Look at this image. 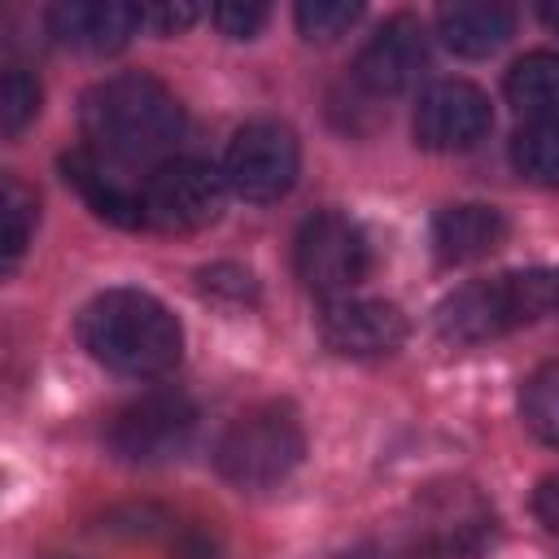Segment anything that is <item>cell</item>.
Wrapping results in <instances>:
<instances>
[{"label":"cell","mask_w":559,"mask_h":559,"mask_svg":"<svg viewBox=\"0 0 559 559\" xmlns=\"http://www.w3.org/2000/svg\"><path fill=\"white\" fill-rule=\"evenodd\" d=\"M79 127L87 148L118 166H162L183 140V105L153 74H114L83 96Z\"/></svg>","instance_id":"cell-1"},{"label":"cell","mask_w":559,"mask_h":559,"mask_svg":"<svg viewBox=\"0 0 559 559\" xmlns=\"http://www.w3.org/2000/svg\"><path fill=\"white\" fill-rule=\"evenodd\" d=\"M79 345L118 376H166L183 354L179 319L144 288H105L79 310Z\"/></svg>","instance_id":"cell-2"},{"label":"cell","mask_w":559,"mask_h":559,"mask_svg":"<svg viewBox=\"0 0 559 559\" xmlns=\"http://www.w3.org/2000/svg\"><path fill=\"white\" fill-rule=\"evenodd\" d=\"M550 314H559V271L528 266L454 288L437 306V332L450 345H485Z\"/></svg>","instance_id":"cell-3"},{"label":"cell","mask_w":559,"mask_h":559,"mask_svg":"<svg viewBox=\"0 0 559 559\" xmlns=\"http://www.w3.org/2000/svg\"><path fill=\"white\" fill-rule=\"evenodd\" d=\"M306 454V432H301V419L293 415V406L284 402H262V406H249L240 411L218 445H214V467L227 485L236 489H271L280 480L293 476V467L301 463Z\"/></svg>","instance_id":"cell-4"},{"label":"cell","mask_w":559,"mask_h":559,"mask_svg":"<svg viewBox=\"0 0 559 559\" xmlns=\"http://www.w3.org/2000/svg\"><path fill=\"white\" fill-rule=\"evenodd\" d=\"M493 507L459 480L428 485L415 498V520L402 533L419 559H480L493 546Z\"/></svg>","instance_id":"cell-5"},{"label":"cell","mask_w":559,"mask_h":559,"mask_svg":"<svg viewBox=\"0 0 559 559\" xmlns=\"http://www.w3.org/2000/svg\"><path fill=\"white\" fill-rule=\"evenodd\" d=\"M192 432H197L192 397L179 389H148L114 411V419L105 424V445L122 463L153 467L183 454Z\"/></svg>","instance_id":"cell-6"},{"label":"cell","mask_w":559,"mask_h":559,"mask_svg":"<svg viewBox=\"0 0 559 559\" xmlns=\"http://www.w3.org/2000/svg\"><path fill=\"white\" fill-rule=\"evenodd\" d=\"M297 280L319 297H345L371 271V245L362 227L336 210L310 214L293 240Z\"/></svg>","instance_id":"cell-7"},{"label":"cell","mask_w":559,"mask_h":559,"mask_svg":"<svg viewBox=\"0 0 559 559\" xmlns=\"http://www.w3.org/2000/svg\"><path fill=\"white\" fill-rule=\"evenodd\" d=\"M297 170H301L297 135H293V127H284L275 118L245 122L231 135L227 157H223L227 188L240 201H253V205H266V201L288 197V188L297 183Z\"/></svg>","instance_id":"cell-8"},{"label":"cell","mask_w":559,"mask_h":559,"mask_svg":"<svg viewBox=\"0 0 559 559\" xmlns=\"http://www.w3.org/2000/svg\"><path fill=\"white\" fill-rule=\"evenodd\" d=\"M227 179L201 157H170L144 175V227L201 231L218 218Z\"/></svg>","instance_id":"cell-9"},{"label":"cell","mask_w":559,"mask_h":559,"mask_svg":"<svg viewBox=\"0 0 559 559\" xmlns=\"http://www.w3.org/2000/svg\"><path fill=\"white\" fill-rule=\"evenodd\" d=\"M489 127H493L489 96L467 79H437L432 87H424L415 118H411L415 144L432 148V153L476 148L489 135Z\"/></svg>","instance_id":"cell-10"},{"label":"cell","mask_w":559,"mask_h":559,"mask_svg":"<svg viewBox=\"0 0 559 559\" xmlns=\"http://www.w3.org/2000/svg\"><path fill=\"white\" fill-rule=\"evenodd\" d=\"M319 341L341 358H380L406 341V314L384 297H328L319 310Z\"/></svg>","instance_id":"cell-11"},{"label":"cell","mask_w":559,"mask_h":559,"mask_svg":"<svg viewBox=\"0 0 559 559\" xmlns=\"http://www.w3.org/2000/svg\"><path fill=\"white\" fill-rule=\"evenodd\" d=\"M424 66H428V35L415 17L397 13L362 44V52L354 61V79L376 96H397V92L415 87Z\"/></svg>","instance_id":"cell-12"},{"label":"cell","mask_w":559,"mask_h":559,"mask_svg":"<svg viewBox=\"0 0 559 559\" xmlns=\"http://www.w3.org/2000/svg\"><path fill=\"white\" fill-rule=\"evenodd\" d=\"M61 175L96 218L114 227H144V183H131L127 166L100 157L96 148H74L61 157Z\"/></svg>","instance_id":"cell-13"},{"label":"cell","mask_w":559,"mask_h":559,"mask_svg":"<svg viewBox=\"0 0 559 559\" xmlns=\"http://www.w3.org/2000/svg\"><path fill=\"white\" fill-rule=\"evenodd\" d=\"M144 26V9L127 0H61L48 9V31L66 48L118 52Z\"/></svg>","instance_id":"cell-14"},{"label":"cell","mask_w":559,"mask_h":559,"mask_svg":"<svg viewBox=\"0 0 559 559\" xmlns=\"http://www.w3.org/2000/svg\"><path fill=\"white\" fill-rule=\"evenodd\" d=\"M507 240V218L493 205L480 201H463V205H445L432 218V249L441 262H480L489 258L498 245Z\"/></svg>","instance_id":"cell-15"},{"label":"cell","mask_w":559,"mask_h":559,"mask_svg":"<svg viewBox=\"0 0 559 559\" xmlns=\"http://www.w3.org/2000/svg\"><path fill=\"white\" fill-rule=\"evenodd\" d=\"M437 35L459 57H489L515 35V9L511 4H493V0L445 4L437 13Z\"/></svg>","instance_id":"cell-16"},{"label":"cell","mask_w":559,"mask_h":559,"mask_svg":"<svg viewBox=\"0 0 559 559\" xmlns=\"http://www.w3.org/2000/svg\"><path fill=\"white\" fill-rule=\"evenodd\" d=\"M507 105L528 118V122H542V118H559V52H528L520 57L511 70H507Z\"/></svg>","instance_id":"cell-17"},{"label":"cell","mask_w":559,"mask_h":559,"mask_svg":"<svg viewBox=\"0 0 559 559\" xmlns=\"http://www.w3.org/2000/svg\"><path fill=\"white\" fill-rule=\"evenodd\" d=\"M511 166L537 188H559V118L524 122L511 135Z\"/></svg>","instance_id":"cell-18"},{"label":"cell","mask_w":559,"mask_h":559,"mask_svg":"<svg viewBox=\"0 0 559 559\" xmlns=\"http://www.w3.org/2000/svg\"><path fill=\"white\" fill-rule=\"evenodd\" d=\"M520 415H524V428L546 441V445H559V358L537 367L524 389H520Z\"/></svg>","instance_id":"cell-19"},{"label":"cell","mask_w":559,"mask_h":559,"mask_svg":"<svg viewBox=\"0 0 559 559\" xmlns=\"http://www.w3.org/2000/svg\"><path fill=\"white\" fill-rule=\"evenodd\" d=\"M35 192L17 179V175H4V197H0V249H4V271L17 266V258L26 253L31 245V231H35Z\"/></svg>","instance_id":"cell-20"},{"label":"cell","mask_w":559,"mask_h":559,"mask_svg":"<svg viewBox=\"0 0 559 559\" xmlns=\"http://www.w3.org/2000/svg\"><path fill=\"white\" fill-rule=\"evenodd\" d=\"M293 17H297L301 39H310V44H332V39H341V35L362 17V4H354V0H301V4L293 9Z\"/></svg>","instance_id":"cell-21"},{"label":"cell","mask_w":559,"mask_h":559,"mask_svg":"<svg viewBox=\"0 0 559 559\" xmlns=\"http://www.w3.org/2000/svg\"><path fill=\"white\" fill-rule=\"evenodd\" d=\"M35 114H39V83L22 66H9L0 79V131L22 135Z\"/></svg>","instance_id":"cell-22"},{"label":"cell","mask_w":559,"mask_h":559,"mask_svg":"<svg viewBox=\"0 0 559 559\" xmlns=\"http://www.w3.org/2000/svg\"><path fill=\"white\" fill-rule=\"evenodd\" d=\"M197 280H201V293H205V297H218V301H231V306H245V301L258 297L253 275H249L245 266H236V262H214V266H205Z\"/></svg>","instance_id":"cell-23"},{"label":"cell","mask_w":559,"mask_h":559,"mask_svg":"<svg viewBox=\"0 0 559 559\" xmlns=\"http://www.w3.org/2000/svg\"><path fill=\"white\" fill-rule=\"evenodd\" d=\"M210 17L227 39H253L266 22V4H214Z\"/></svg>","instance_id":"cell-24"},{"label":"cell","mask_w":559,"mask_h":559,"mask_svg":"<svg viewBox=\"0 0 559 559\" xmlns=\"http://www.w3.org/2000/svg\"><path fill=\"white\" fill-rule=\"evenodd\" d=\"M201 17L197 4H144V26L157 35H179Z\"/></svg>","instance_id":"cell-25"},{"label":"cell","mask_w":559,"mask_h":559,"mask_svg":"<svg viewBox=\"0 0 559 559\" xmlns=\"http://www.w3.org/2000/svg\"><path fill=\"white\" fill-rule=\"evenodd\" d=\"M345 559H419L415 550H411V542L397 533V537H380V542H362V546H354Z\"/></svg>","instance_id":"cell-26"},{"label":"cell","mask_w":559,"mask_h":559,"mask_svg":"<svg viewBox=\"0 0 559 559\" xmlns=\"http://www.w3.org/2000/svg\"><path fill=\"white\" fill-rule=\"evenodd\" d=\"M533 515H537L550 533H559V476H550V480H542V485L533 489Z\"/></svg>","instance_id":"cell-27"},{"label":"cell","mask_w":559,"mask_h":559,"mask_svg":"<svg viewBox=\"0 0 559 559\" xmlns=\"http://www.w3.org/2000/svg\"><path fill=\"white\" fill-rule=\"evenodd\" d=\"M175 559H218V546H214L205 533H188V537L175 546Z\"/></svg>","instance_id":"cell-28"}]
</instances>
